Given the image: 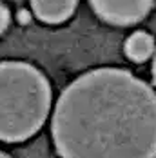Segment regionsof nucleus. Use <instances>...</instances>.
Returning <instances> with one entry per match:
<instances>
[{
	"mask_svg": "<svg viewBox=\"0 0 156 158\" xmlns=\"http://www.w3.org/2000/svg\"><path fill=\"white\" fill-rule=\"evenodd\" d=\"M51 131L60 158H156V93L129 71L93 69L64 89Z\"/></svg>",
	"mask_w": 156,
	"mask_h": 158,
	"instance_id": "f257e3e1",
	"label": "nucleus"
},
{
	"mask_svg": "<svg viewBox=\"0 0 156 158\" xmlns=\"http://www.w3.org/2000/svg\"><path fill=\"white\" fill-rule=\"evenodd\" d=\"M51 109L46 75L26 62H0V140L22 142L44 126Z\"/></svg>",
	"mask_w": 156,
	"mask_h": 158,
	"instance_id": "f03ea898",
	"label": "nucleus"
},
{
	"mask_svg": "<svg viewBox=\"0 0 156 158\" xmlns=\"http://www.w3.org/2000/svg\"><path fill=\"white\" fill-rule=\"evenodd\" d=\"M104 22L113 26H133L151 13L154 0H89Z\"/></svg>",
	"mask_w": 156,
	"mask_h": 158,
	"instance_id": "7ed1b4c3",
	"label": "nucleus"
},
{
	"mask_svg": "<svg viewBox=\"0 0 156 158\" xmlns=\"http://www.w3.org/2000/svg\"><path fill=\"white\" fill-rule=\"evenodd\" d=\"M78 0H31L35 15L46 24H62L75 13Z\"/></svg>",
	"mask_w": 156,
	"mask_h": 158,
	"instance_id": "20e7f679",
	"label": "nucleus"
},
{
	"mask_svg": "<svg viewBox=\"0 0 156 158\" xmlns=\"http://www.w3.org/2000/svg\"><path fill=\"white\" fill-rule=\"evenodd\" d=\"M154 40L145 31L133 33L125 42V55L133 62H145L147 58H151L154 55Z\"/></svg>",
	"mask_w": 156,
	"mask_h": 158,
	"instance_id": "39448f33",
	"label": "nucleus"
},
{
	"mask_svg": "<svg viewBox=\"0 0 156 158\" xmlns=\"http://www.w3.org/2000/svg\"><path fill=\"white\" fill-rule=\"evenodd\" d=\"M9 22H11V13H9V9H7V6L0 2V35L7 29Z\"/></svg>",
	"mask_w": 156,
	"mask_h": 158,
	"instance_id": "423d86ee",
	"label": "nucleus"
},
{
	"mask_svg": "<svg viewBox=\"0 0 156 158\" xmlns=\"http://www.w3.org/2000/svg\"><path fill=\"white\" fill-rule=\"evenodd\" d=\"M153 78H154L156 84V51H154V60H153Z\"/></svg>",
	"mask_w": 156,
	"mask_h": 158,
	"instance_id": "0eeeda50",
	"label": "nucleus"
},
{
	"mask_svg": "<svg viewBox=\"0 0 156 158\" xmlns=\"http://www.w3.org/2000/svg\"><path fill=\"white\" fill-rule=\"evenodd\" d=\"M0 158H11V156H7V155H4V153L0 151Z\"/></svg>",
	"mask_w": 156,
	"mask_h": 158,
	"instance_id": "6e6552de",
	"label": "nucleus"
}]
</instances>
